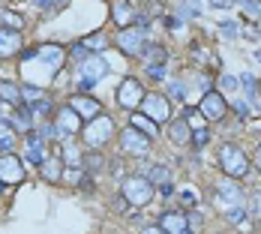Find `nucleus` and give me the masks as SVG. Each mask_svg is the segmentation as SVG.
<instances>
[{"label":"nucleus","mask_w":261,"mask_h":234,"mask_svg":"<svg viewBox=\"0 0 261 234\" xmlns=\"http://www.w3.org/2000/svg\"><path fill=\"white\" fill-rule=\"evenodd\" d=\"M180 198H183V204H189V207H192V204L198 201V198H195V192H183Z\"/></svg>","instance_id":"obj_46"},{"label":"nucleus","mask_w":261,"mask_h":234,"mask_svg":"<svg viewBox=\"0 0 261 234\" xmlns=\"http://www.w3.org/2000/svg\"><path fill=\"white\" fill-rule=\"evenodd\" d=\"M219 27H222L225 36H240V27H237L234 21H219Z\"/></svg>","instance_id":"obj_38"},{"label":"nucleus","mask_w":261,"mask_h":234,"mask_svg":"<svg viewBox=\"0 0 261 234\" xmlns=\"http://www.w3.org/2000/svg\"><path fill=\"white\" fill-rule=\"evenodd\" d=\"M141 234H168L162 225H147V228H141Z\"/></svg>","instance_id":"obj_44"},{"label":"nucleus","mask_w":261,"mask_h":234,"mask_svg":"<svg viewBox=\"0 0 261 234\" xmlns=\"http://www.w3.org/2000/svg\"><path fill=\"white\" fill-rule=\"evenodd\" d=\"M159 225H162L168 234H192L189 219H186V213H180V210H168V213H162V216H159Z\"/></svg>","instance_id":"obj_14"},{"label":"nucleus","mask_w":261,"mask_h":234,"mask_svg":"<svg viewBox=\"0 0 261 234\" xmlns=\"http://www.w3.org/2000/svg\"><path fill=\"white\" fill-rule=\"evenodd\" d=\"M237 84H240V78H234V75H222V90H237Z\"/></svg>","instance_id":"obj_39"},{"label":"nucleus","mask_w":261,"mask_h":234,"mask_svg":"<svg viewBox=\"0 0 261 234\" xmlns=\"http://www.w3.org/2000/svg\"><path fill=\"white\" fill-rule=\"evenodd\" d=\"M0 27H9V30H24V18L12 9H0Z\"/></svg>","instance_id":"obj_24"},{"label":"nucleus","mask_w":261,"mask_h":234,"mask_svg":"<svg viewBox=\"0 0 261 234\" xmlns=\"http://www.w3.org/2000/svg\"><path fill=\"white\" fill-rule=\"evenodd\" d=\"M0 99L9 102V105H15V108H21V105H24V93H21L18 84H12V81H0Z\"/></svg>","instance_id":"obj_16"},{"label":"nucleus","mask_w":261,"mask_h":234,"mask_svg":"<svg viewBox=\"0 0 261 234\" xmlns=\"http://www.w3.org/2000/svg\"><path fill=\"white\" fill-rule=\"evenodd\" d=\"M3 186H6V183H3V180H0V189H3Z\"/></svg>","instance_id":"obj_53"},{"label":"nucleus","mask_w":261,"mask_h":234,"mask_svg":"<svg viewBox=\"0 0 261 234\" xmlns=\"http://www.w3.org/2000/svg\"><path fill=\"white\" fill-rule=\"evenodd\" d=\"M210 141V132L207 129H195L192 132V147H204Z\"/></svg>","instance_id":"obj_34"},{"label":"nucleus","mask_w":261,"mask_h":234,"mask_svg":"<svg viewBox=\"0 0 261 234\" xmlns=\"http://www.w3.org/2000/svg\"><path fill=\"white\" fill-rule=\"evenodd\" d=\"M105 165V156L102 150H93V153H84V159H81V168L87 171V174H96L99 168Z\"/></svg>","instance_id":"obj_23"},{"label":"nucleus","mask_w":261,"mask_h":234,"mask_svg":"<svg viewBox=\"0 0 261 234\" xmlns=\"http://www.w3.org/2000/svg\"><path fill=\"white\" fill-rule=\"evenodd\" d=\"M12 126L18 132H30L33 129V111H30V105H21V108H15V114H12Z\"/></svg>","instance_id":"obj_18"},{"label":"nucleus","mask_w":261,"mask_h":234,"mask_svg":"<svg viewBox=\"0 0 261 234\" xmlns=\"http://www.w3.org/2000/svg\"><path fill=\"white\" fill-rule=\"evenodd\" d=\"M84 45H87L90 51H102V48H105V36H102V33H96V36L84 39Z\"/></svg>","instance_id":"obj_33"},{"label":"nucleus","mask_w":261,"mask_h":234,"mask_svg":"<svg viewBox=\"0 0 261 234\" xmlns=\"http://www.w3.org/2000/svg\"><path fill=\"white\" fill-rule=\"evenodd\" d=\"M21 93H24V105H33L45 96V93H42L39 87H33V84H21Z\"/></svg>","instance_id":"obj_28"},{"label":"nucleus","mask_w":261,"mask_h":234,"mask_svg":"<svg viewBox=\"0 0 261 234\" xmlns=\"http://www.w3.org/2000/svg\"><path fill=\"white\" fill-rule=\"evenodd\" d=\"M129 21L135 24V9H132L126 0H120V3L114 6V24H120V30H123Z\"/></svg>","instance_id":"obj_21"},{"label":"nucleus","mask_w":261,"mask_h":234,"mask_svg":"<svg viewBox=\"0 0 261 234\" xmlns=\"http://www.w3.org/2000/svg\"><path fill=\"white\" fill-rule=\"evenodd\" d=\"M129 126H135V129H141L144 135H150V138H156L159 135V126L147 117V114H141V111H135L132 114V120H129Z\"/></svg>","instance_id":"obj_19"},{"label":"nucleus","mask_w":261,"mask_h":234,"mask_svg":"<svg viewBox=\"0 0 261 234\" xmlns=\"http://www.w3.org/2000/svg\"><path fill=\"white\" fill-rule=\"evenodd\" d=\"M144 177L153 183V186H162V183L168 180V165H156V162H150V165H144Z\"/></svg>","instance_id":"obj_22"},{"label":"nucleus","mask_w":261,"mask_h":234,"mask_svg":"<svg viewBox=\"0 0 261 234\" xmlns=\"http://www.w3.org/2000/svg\"><path fill=\"white\" fill-rule=\"evenodd\" d=\"M147 75L162 81V78H165V63H147Z\"/></svg>","instance_id":"obj_35"},{"label":"nucleus","mask_w":261,"mask_h":234,"mask_svg":"<svg viewBox=\"0 0 261 234\" xmlns=\"http://www.w3.org/2000/svg\"><path fill=\"white\" fill-rule=\"evenodd\" d=\"M12 144H15V141H12V135H9V132H3V135H0V153H12Z\"/></svg>","instance_id":"obj_37"},{"label":"nucleus","mask_w":261,"mask_h":234,"mask_svg":"<svg viewBox=\"0 0 261 234\" xmlns=\"http://www.w3.org/2000/svg\"><path fill=\"white\" fill-rule=\"evenodd\" d=\"M63 159L69 162V168H81V159H84V156L75 150V144H72V141H66V144H63Z\"/></svg>","instance_id":"obj_25"},{"label":"nucleus","mask_w":261,"mask_h":234,"mask_svg":"<svg viewBox=\"0 0 261 234\" xmlns=\"http://www.w3.org/2000/svg\"><path fill=\"white\" fill-rule=\"evenodd\" d=\"M90 54H93V51H90V48H87V45H84V42H79V45H72V57H75V60H79V63H81V60H87V57H90Z\"/></svg>","instance_id":"obj_36"},{"label":"nucleus","mask_w":261,"mask_h":234,"mask_svg":"<svg viewBox=\"0 0 261 234\" xmlns=\"http://www.w3.org/2000/svg\"><path fill=\"white\" fill-rule=\"evenodd\" d=\"M114 207L120 210V213H123V210L129 207V201H126V198H123V195H120V198H117V201H114Z\"/></svg>","instance_id":"obj_47"},{"label":"nucleus","mask_w":261,"mask_h":234,"mask_svg":"<svg viewBox=\"0 0 261 234\" xmlns=\"http://www.w3.org/2000/svg\"><path fill=\"white\" fill-rule=\"evenodd\" d=\"M0 180L6 183V186L24 180V162L15 153H0Z\"/></svg>","instance_id":"obj_10"},{"label":"nucleus","mask_w":261,"mask_h":234,"mask_svg":"<svg viewBox=\"0 0 261 234\" xmlns=\"http://www.w3.org/2000/svg\"><path fill=\"white\" fill-rule=\"evenodd\" d=\"M141 99H144V87H141V81H138V78H123L120 87H117V105L135 111V108H141Z\"/></svg>","instance_id":"obj_7"},{"label":"nucleus","mask_w":261,"mask_h":234,"mask_svg":"<svg viewBox=\"0 0 261 234\" xmlns=\"http://www.w3.org/2000/svg\"><path fill=\"white\" fill-rule=\"evenodd\" d=\"M33 3H36L39 9H48V6H51V0H33Z\"/></svg>","instance_id":"obj_49"},{"label":"nucleus","mask_w":261,"mask_h":234,"mask_svg":"<svg viewBox=\"0 0 261 234\" xmlns=\"http://www.w3.org/2000/svg\"><path fill=\"white\" fill-rule=\"evenodd\" d=\"M150 42L144 39V30L141 27H123L117 30V48L126 54V57H144V48Z\"/></svg>","instance_id":"obj_5"},{"label":"nucleus","mask_w":261,"mask_h":234,"mask_svg":"<svg viewBox=\"0 0 261 234\" xmlns=\"http://www.w3.org/2000/svg\"><path fill=\"white\" fill-rule=\"evenodd\" d=\"M30 111H33V117H51L54 114V105H51V99H39V102H33L30 105Z\"/></svg>","instance_id":"obj_27"},{"label":"nucleus","mask_w":261,"mask_h":234,"mask_svg":"<svg viewBox=\"0 0 261 234\" xmlns=\"http://www.w3.org/2000/svg\"><path fill=\"white\" fill-rule=\"evenodd\" d=\"M120 147H123V153L144 156L150 150V135H144V132L135 129V126H126V129L120 132Z\"/></svg>","instance_id":"obj_8"},{"label":"nucleus","mask_w":261,"mask_h":234,"mask_svg":"<svg viewBox=\"0 0 261 234\" xmlns=\"http://www.w3.org/2000/svg\"><path fill=\"white\" fill-rule=\"evenodd\" d=\"M144 60H147V63H165V60H168V51L159 48V45H147V48H144Z\"/></svg>","instance_id":"obj_26"},{"label":"nucleus","mask_w":261,"mask_h":234,"mask_svg":"<svg viewBox=\"0 0 261 234\" xmlns=\"http://www.w3.org/2000/svg\"><path fill=\"white\" fill-rule=\"evenodd\" d=\"M54 126H57V132L60 135H79L81 129H84V120L79 117V111L72 108V105H63L57 114H54Z\"/></svg>","instance_id":"obj_9"},{"label":"nucleus","mask_w":261,"mask_h":234,"mask_svg":"<svg viewBox=\"0 0 261 234\" xmlns=\"http://www.w3.org/2000/svg\"><path fill=\"white\" fill-rule=\"evenodd\" d=\"M165 24L171 27V30H180V21H177V18H165Z\"/></svg>","instance_id":"obj_48"},{"label":"nucleus","mask_w":261,"mask_h":234,"mask_svg":"<svg viewBox=\"0 0 261 234\" xmlns=\"http://www.w3.org/2000/svg\"><path fill=\"white\" fill-rule=\"evenodd\" d=\"M81 72H84V78H90V81L96 84L99 78H105V72H108V66H105V60H102V57L90 54L87 60H81Z\"/></svg>","instance_id":"obj_15"},{"label":"nucleus","mask_w":261,"mask_h":234,"mask_svg":"<svg viewBox=\"0 0 261 234\" xmlns=\"http://www.w3.org/2000/svg\"><path fill=\"white\" fill-rule=\"evenodd\" d=\"M246 213H249V210L243 207V204H237V207H228V210H225V219H228V222H237V225H240V222L246 219Z\"/></svg>","instance_id":"obj_29"},{"label":"nucleus","mask_w":261,"mask_h":234,"mask_svg":"<svg viewBox=\"0 0 261 234\" xmlns=\"http://www.w3.org/2000/svg\"><path fill=\"white\" fill-rule=\"evenodd\" d=\"M237 0H210V6H216V9H231Z\"/></svg>","instance_id":"obj_42"},{"label":"nucleus","mask_w":261,"mask_h":234,"mask_svg":"<svg viewBox=\"0 0 261 234\" xmlns=\"http://www.w3.org/2000/svg\"><path fill=\"white\" fill-rule=\"evenodd\" d=\"M120 195L129 201L132 207H144L153 198V183L147 180L144 174H132V177H126L120 183Z\"/></svg>","instance_id":"obj_2"},{"label":"nucleus","mask_w":261,"mask_h":234,"mask_svg":"<svg viewBox=\"0 0 261 234\" xmlns=\"http://www.w3.org/2000/svg\"><path fill=\"white\" fill-rule=\"evenodd\" d=\"M213 204H216V207H222V210L243 204V189L237 186L234 177H225L222 183H216V186H213Z\"/></svg>","instance_id":"obj_6"},{"label":"nucleus","mask_w":261,"mask_h":234,"mask_svg":"<svg viewBox=\"0 0 261 234\" xmlns=\"http://www.w3.org/2000/svg\"><path fill=\"white\" fill-rule=\"evenodd\" d=\"M141 114H147L153 123H168L171 120V99L165 93H144L141 99Z\"/></svg>","instance_id":"obj_4"},{"label":"nucleus","mask_w":261,"mask_h":234,"mask_svg":"<svg viewBox=\"0 0 261 234\" xmlns=\"http://www.w3.org/2000/svg\"><path fill=\"white\" fill-rule=\"evenodd\" d=\"M21 45H24V42H21V30L0 27V60H6V57H15L18 51H24Z\"/></svg>","instance_id":"obj_12"},{"label":"nucleus","mask_w":261,"mask_h":234,"mask_svg":"<svg viewBox=\"0 0 261 234\" xmlns=\"http://www.w3.org/2000/svg\"><path fill=\"white\" fill-rule=\"evenodd\" d=\"M84 141H87V147H93V150H102L105 141H111V132H114V123H111V117H93L87 126H84Z\"/></svg>","instance_id":"obj_3"},{"label":"nucleus","mask_w":261,"mask_h":234,"mask_svg":"<svg viewBox=\"0 0 261 234\" xmlns=\"http://www.w3.org/2000/svg\"><path fill=\"white\" fill-rule=\"evenodd\" d=\"M255 168L261 171V144H258V150H255Z\"/></svg>","instance_id":"obj_50"},{"label":"nucleus","mask_w":261,"mask_h":234,"mask_svg":"<svg viewBox=\"0 0 261 234\" xmlns=\"http://www.w3.org/2000/svg\"><path fill=\"white\" fill-rule=\"evenodd\" d=\"M198 117H204V114H201L198 108H183V120H186L189 126H195V129H204V126H198V123H201Z\"/></svg>","instance_id":"obj_30"},{"label":"nucleus","mask_w":261,"mask_h":234,"mask_svg":"<svg viewBox=\"0 0 261 234\" xmlns=\"http://www.w3.org/2000/svg\"><path fill=\"white\" fill-rule=\"evenodd\" d=\"M219 168L225 171V177L243 180L249 174V159H246V153L237 144H222L219 147Z\"/></svg>","instance_id":"obj_1"},{"label":"nucleus","mask_w":261,"mask_h":234,"mask_svg":"<svg viewBox=\"0 0 261 234\" xmlns=\"http://www.w3.org/2000/svg\"><path fill=\"white\" fill-rule=\"evenodd\" d=\"M39 171H42V177L48 183H60V177H63V162H60L57 156H48V159L39 165Z\"/></svg>","instance_id":"obj_17"},{"label":"nucleus","mask_w":261,"mask_h":234,"mask_svg":"<svg viewBox=\"0 0 261 234\" xmlns=\"http://www.w3.org/2000/svg\"><path fill=\"white\" fill-rule=\"evenodd\" d=\"M171 141H174V144H189V141H192V126H189V123H186V120H174V123H171Z\"/></svg>","instance_id":"obj_20"},{"label":"nucleus","mask_w":261,"mask_h":234,"mask_svg":"<svg viewBox=\"0 0 261 234\" xmlns=\"http://www.w3.org/2000/svg\"><path fill=\"white\" fill-rule=\"evenodd\" d=\"M198 111H201L207 120H222V117H225V111H228V102L222 99V93L207 90V93H204V99H201V105H198Z\"/></svg>","instance_id":"obj_11"},{"label":"nucleus","mask_w":261,"mask_h":234,"mask_svg":"<svg viewBox=\"0 0 261 234\" xmlns=\"http://www.w3.org/2000/svg\"><path fill=\"white\" fill-rule=\"evenodd\" d=\"M159 192H162V198H171V195H174V183L165 180L162 186H159Z\"/></svg>","instance_id":"obj_40"},{"label":"nucleus","mask_w":261,"mask_h":234,"mask_svg":"<svg viewBox=\"0 0 261 234\" xmlns=\"http://www.w3.org/2000/svg\"><path fill=\"white\" fill-rule=\"evenodd\" d=\"M27 162H33V165H42V162H45V156L39 153V150H30V153H27Z\"/></svg>","instance_id":"obj_41"},{"label":"nucleus","mask_w":261,"mask_h":234,"mask_svg":"<svg viewBox=\"0 0 261 234\" xmlns=\"http://www.w3.org/2000/svg\"><path fill=\"white\" fill-rule=\"evenodd\" d=\"M39 57V48H24L21 51V60H36Z\"/></svg>","instance_id":"obj_43"},{"label":"nucleus","mask_w":261,"mask_h":234,"mask_svg":"<svg viewBox=\"0 0 261 234\" xmlns=\"http://www.w3.org/2000/svg\"><path fill=\"white\" fill-rule=\"evenodd\" d=\"M183 96H186L183 81H171V84H168V99H183Z\"/></svg>","instance_id":"obj_31"},{"label":"nucleus","mask_w":261,"mask_h":234,"mask_svg":"<svg viewBox=\"0 0 261 234\" xmlns=\"http://www.w3.org/2000/svg\"><path fill=\"white\" fill-rule=\"evenodd\" d=\"M249 216L261 219V192H252V198H249Z\"/></svg>","instance_id":"obj_32"},{"label":"nucleus","mask_w":261,"mask_h":234,"mask_svg":"<svg viewBox=\"0 0 261 234\" xmlns=\"http://www.w3.org/2000/svg\"><path fill=\"white\" fill-rule=\"evenodd\" d=\"M255 60H261V48H258V51H255Z\"/></svg>","instance_id":"obj_51"},{"label":"nucleus","mask_w":261,"mask_h":234,"mask_svg":"<svg viewBox=\"0 0 261 234\" xmlns=\"http://www.w3.org/2000/svg\"><path fill=\"white\" fill-rule=\"evenodd\" d=\"M234 111H237V117H246V114H249L246 102H234Z\"/></svg>","instance_id":"obj_45"},{"label":"nucleus","mask_w":261,"mask_h":234,"mask_svg":"<svg viewBox=\"0 0 261 234\" xmlns=\"http://www.w3.org/2000/svg\"><path fill=\"white\" fill-rule=\"evenodd\" d=\"M237 3H249V0H237Z\"/></svg>","instance_id":"obj_52"},{"label":"nucleus","mask_w":261,"mask_h":234,"mask_svg":"<svg viewBox=\"0 0 261 234\" xmlns=\"http://www.w3.org/2000/svg\"><path fill=\"white\" fill-rule=\"evenodd\" d=\"M69 105L79 111V117L81 120H93V117H99L102 114V105H99V99H93V96H84V93H79V96H72L69 99Z\"/></svg>","instance_id":"obj_13"}]
</instances>
